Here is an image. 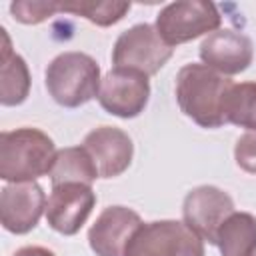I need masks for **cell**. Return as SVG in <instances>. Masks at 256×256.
<instances>
[{"label":"cell","mask_w":256,"mask_h":256,"mask_svg":"<svg viewBox=\"0 0 256 256\" xmlns=\"http://www.w3.org/2000/svg\"><path fill=\"white\" fill-rule=\"evenodd\" d=\"M150 100L148 76L136 70L112 68L100 82L98 102L100 106L118 118H136L144 112Z\"/></svg>","instance_id":"7"},{"label":"cell","mask_w":256,"mask_h":256,"mask_svg":"<svg viewBox=\"0 0 256 256\" xmlns=\"http://www.w3.org/2000/svg\"><path fill=\"white\" fill-rule=\"evenodd\" d=\"M46 212V196L36 182H10L0 192V222L6 232L26 234Z\"/></svg>","instance_id":"10"},{"label":"cell","mask_w":256,"mask_h":256,"mask_svg":"<svg viewBox=\"0 0 256 256\" xmlns=\"http://www.w3.org/2000/svg\"><path fill=\"white\" fill-rule=\"evenodd\" d=\"M234 160L244 172L256 174V130H248L236 140Z\"/></svg>","instance_id":"20"},{"label":"cell","mask_w":256,"mask_h":256,"mask_svg":"<svg viewBox=\"0 0 256 256\" xmlns=\"http://www.w3.org/2000/svg\"><path fill=\"white\" fill-rule=\"evenodd\" d=\"M200 60L208 68L222 76H234L244 72L254 58L252 40L232 28H222L208 34L200 44Z\"/></svg>","instance_id":"11"},{"label":"cell","mask_w":256,"mask_h":256,"mask_svg":"<svg viewBox=\"0 0 256 256\" xmlns=\"http://www.w3.org/2000/svg\"><path fill=\"white\" fill-rule=\"evenodd\" d=\"M230 214H234V200L210 184L192 188L182 204L184 224L208 244H216L218 230Z\"/></svg>","instance_id":"8"},{"label":"cell","mask_w":256,"mask_h":256,"mask_svg":"<svg viewBox=\"0 0 256 256\" xmlns=\"http://www.w3.org/2000/svg\"><path fill=\"white\" fill-rule=\"evenodd\" d=\"M224 124L256 130V82L232 84L222 108Z\"/></svg>","instance_id":"17"},{"label":"cell","mask_w":256,"mask_h":256,"mask_svg":"<svg viewBox=\"0 0 256 256\" xmlns=\"http://www.w3.org/2000/svg\"><path fill=\"white\" fill-rule=\"evenodd\" d=\"M96 206V192L88 184L66 182L52 186L46 200V222L64 236H74Z\"/></svg>","instance_id":"9"},{"label":"cell","mask_w":256,"mask_h":256,"mask_svg":"<svg viewBox=\"0 0 256 256\" xmlns=\"http://www.w3.org/2000/svg\"><path fill=\"white\" fill-rule=\"evenodd\" d=\"M130 2H122V0H108V2H88V0H78V2H68L62 4V12L74 14V16H82L86 20H90L96 26H112L116 22H120L126 12L130 10Z\"/></svg>","instance_id":"18"},{"label":"cell","mask_w":256,"mask_h":256,"mask_svg":"<svg viewBox=\"0 0 256 256\" xmlns=\"http://www.w3.org/2000/svg\"><path fill=\"white\" fill-rule=\"evenodd\" d=\"M54 158V140L38 128L24 126L0 134V178L6 182H34L50 174Z\"/></svg>","instance_id":"2"},{"label":"cell","mask_w":256,"mask_h":256,"mask_svg":"<svg viewBox=\"0 0 256 256\" xmlns=\"http://www.w3.org/2000/svg\"><path fill=\"white\" fill-rule=\"evenodd\" d=\"M122 256H204V240L184 222L154 220L138 226Z\"/></svg>","instance_id":"4"},{"label":"cell","mask_w":256,"mask_h":256,"mask_svg":"<svg viewBox=\"0 0 256 256\" xmlns=\"http://www.w3.org/2000/svg\"><path fill=\"white\" fill-rule=\"evenodd\" d=\"M46 90L64 108H78L100 92V66L86 52H62L46 68Z\"/></svg>","instance_id":"3"},{"label":"cell","mask_w":256,"mask_h":256,"mask_svg":"<svg viewBox=\"0 0 256 256\" xmlns=\"http://www.w3.org/2000/svg\"><path fill=\"white\" fill-rule=\"evenodd\" d=\"M222 24V16L214 2L180 0L164 6L156 16V32L168 46L190 42L198 36L212 34Z\"/></svg>","instance_id":"5"},{"label":"cell","mask_w":256,"mask_h":256,"mask_svg":"<svg viewBox=\"0 0 256 256\" xmlns=\"http://www.w3.org/2000/svg\"><path fill=\"white\" fill-rule=\"evenodd\" d=\"M142 224L138 212L126 206L104 208L88 230V244L96 256H122L128 240Z\"/></svg>","instance_id":"12"},{"label":"cell","mask_w":256,"mask_h":256,"mask_svg":"<svg viewBox=\"0 0 256 256\" xmlns=\"http://www.w3.org/2000/svg\"><path fill=\"white\" fill-rule=\"evenodd\" d=\"M82 146L92 156L100 178L120 176L124 170H128L134 156V144L130 136L116 126H98L90 130L84 136Z\"/></svg>","instance_id":"13"},{"label":"cell","mask_w":256,"mask_h":256,"mask_svg":"<svg viewBox=\"0 0 256 256\" xmlns=\"http://www.w3.org/2000/svg\"><path fill=\"white\" fill-rule=\"evenodd\" d=\"M2 32V52H0V104L18 106L30 94V70L26 60L12 50L10 36L6 28Z\"/></svg>","instance_id":"14"},{"label":"cell","mask_w":256,"mask_h":256,"mask_svg":"<svg viewBox=\"0 0 256 256\" xmlns=\"http://www.w3.org/2000/svg\"><path fill=\"white\" fill-rule=\"evenodd\" d=\"M10 12L14 20L22 24H40L50 16L62 12V4L56 2H30V0H16L10 4Z\"/></svg>","instance_id":"19"},{"label":"cell","mask_w":256,"mask_h":256,"mask_svg":"<svg viewBox=\"0 0 256 256\" xmlns=\"http://www.w3.org/2000/svg\"><path fill=\"white\" fill-rule=\"evenodd\" d=\"M172 52L174 48L160 38L156 26L136 24L116 38L112 48V64L114 68H126L154 76L170 60Z\"/></svg>","instance_id":"6"},{"label":"cell","mask_w":256,"mask_h":256,"mask_svg":"<svg viewBox=\"0 0 256 256\" xmlns=\"http://www.w3.org/2000/svg\"><path fill=\"white\" fill-rule=\"evenodd\" d=\"M232 86L228 76L218 74L206 64H186L176 74V100L180 110L202 128L224 124V98Z\"/></svg>","instance_id":"1"},{"label":"cell","mask_w":256,"mask_h":256,"mask_svg":"<svg viewBox=\"0 0 256 256\" xmlns=\"http://www.w3.org/2000/svg\"><path fill=\"white\" fill-rule=\"evenodd\" d=\"M12 256H56V254L44 246H22Z\"/></svg>","instance_id":"21"},{"label":"cell","mask_w":256,"mask_h":256,"mask_svg":"<svg viewBox=\"0 0 256 256\" xmlns=\"http://www.w3.org/2000/svg\"><path fill=\"white\" fill-rule=\"evenodd\" d=\"M216 246L222 256H256V216L250 212L230 214L218 230Z\"/></svg>","instance_id":"15"},{"label":"cell","mask_w":256,"mask_h":256,"mask_svg":"<svg viewBox=\"0 0 256 256\" xmlns=\"http://www.w3.org/2000/svg\"><path fill=\"white\" fill-rule=\"evenodd\" d=\"M48 176L52 186L66 184V182H80V184L92 186V182L100 178L98 168L84 146H68L58 150Z\"/></svg>","instance_id":"16"}]
</instances>
